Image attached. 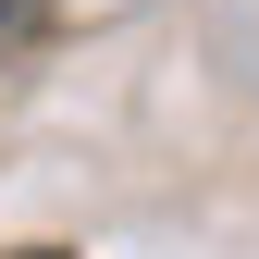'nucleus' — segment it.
Returning a JSON list of instances; mask_svg holds the SVG:
<instances>
[{
    "instance_id": "nucleus-1",
    "label": "nucleus",
    "mask_w": 259,
    "mask_h": 259,
    "mask_svg": "<svg viewBox=\"0 0 259 259\" xmlns=\"http://www.w3.org/2000/svg\"><path fill=\"white\" fill-rule=\"evenodd\" d=\"M25 259H62V247H25Z\"/></svg>"
}]
</instances>
